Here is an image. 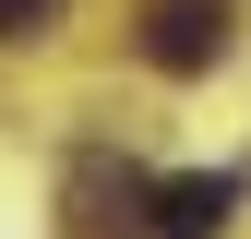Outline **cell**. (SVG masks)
Masks as SVG:
<instances>
[{
  "label": "cell",
  "instance_id": "cell-1",
  "mask_svg": "<svg viewBox=\"0 0 251 239\" xmlns=\"http://www.w3.org/2000/svg\"><path fill=\"white\" fill-rule=\"evenodd\" d=\"M227 227H239V179H227V167L144 179V239H227Z\"/></svg>",
  "mask_w": 251,
  "mask_h": 239
},
{
  "label": "cell",
  "instance_id": "cell-2",
  "mask_svg": "<svg viewBox=\"0 0 251 239\" xmlns=\"http://www.w3.org/2000/svg\"><path fill=\"white\" fill-rule=\"evenodd\" d=\"M144 60L155 72H215L227 60V0H155L144 12Z\"/></svg>",
  "mask_w": 251,
  "mask_h": 239
},
{
  "label": "cell",
  "instance_id": "cell-4",
  "mask_svg": "<svg viewBox=\"0 0 251 239\" xmlns=\"http://www.w3.org/2000/svg\"><path fill=\"white\" fill-rule=\"evenodd\" d=\"M60 24V0H0V36H48Z\"/></svg>",
  "mask_w": 251,
  "mask_h": 239
},
{
  "label": "cell",
  "instance_id": "cell-3",
  "mask_svg": "<svg viewBox=\"0 0 251 239\" xmlns=\"http://www.w3.org/2000/svg\"><path fill=\"white\" fill-rule=\"evenodd\" d=\"M72 239H144V179L108 167V156H84L72 167Z\"/></svg>",
  "mask_w": 251,
  "mask_h": 239
}]
</instances>
